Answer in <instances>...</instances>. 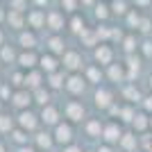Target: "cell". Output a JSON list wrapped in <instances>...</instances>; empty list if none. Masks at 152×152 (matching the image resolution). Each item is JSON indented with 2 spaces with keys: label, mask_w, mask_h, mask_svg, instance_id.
Returning <instances> with one entry per match:
<instances>
[{
  "label": "cell",
  "mask_w": 152,
  "mask_h": 152,
  "mask_svg": "<svg viewBox=\"0 0 152 152\" xmlns=\"http://www.w3.org/2000/svg\"><path fill=\"white\" fill-rule=\"evenodd\" d=\"M102 136H104V141H107V143H116V141H121V139H123V134H121V127L116 125V123H109V125L104 127Z\"/></svg>",
  "instance_id": "1"
},
{
  "label": "cell",
  "mask_w": 152,
  "mask_h": 152,
  "mask_svg": "<svg viewBox=\"0 0 152 152\" xmlns=\"http://www.w3.org/2000/svg\"><path fill=\"white\" fill-rule=\"evenodd\" d=\"M18 123H20V127H23V132H25V129H34V127H37V116L32 114V111H23V114L18 116Z\"/></svg>",
  "instance_id": "2"
},
{
  "label": "cell",
  "mask_w": 152,
  "mask_h": 152,
  "mask_svg": "<svg viewBox=\"0 0 152 152\" xmlns=\"http://www.w3.org/2000/svg\"><path fill=\"white\" fill-rule=\"evenodd\" d=\"M55 139H57L59 143H68V141L73 139V129H70V125H57Z\"/></svg>",
  "instance_id": "3"
},
{
  "label": "cell",
  "mask_w": 152,
  "mask_h": 152,
  "mask_svg": "<svg viewBox=\"0 0 152 152\" xmlns=\"http://www.w3.org/2000/svg\"><path fill=\"white\" fill-rule=\"evenodd\" d=\"M66 116H68L70 121H80L84 116V107L80 104V102H70L68 107H66Z\"/></svg>",
  "instance_id": "4"
},
{
  "label": "cell",
  "mask_w": 152,
  "mask_h": 152,
  "mask_svg": "<svg viewBox=\"0 0 152 152\" xmlns=\"http://www.w3.org/2000/svg\"><path fill=\"white\" fill-rule=\"evenodd\" d=\"M95 107H100V109L111 107V93L104 91V89H100L98 93H95Z\"/></svg>",
  "instance_id": "5"
},
{
  "label": "cell",
  "mask_w": 152,
  "mask_h": 152,
  "mask_svg": "<svg viewBox=\"0 0 152 152\" xmlns=\"http://www.w3.org/2000/svg\"><path fill=\"white\" fill-rule=\"evenodd\" d=\"M80 64H82V59H80L77 52H66V55H64V66H66V68L75 70V68H80Z\"/></svg>",
  "instance_id": "6"
},
{
  "label": "cell",
  "mask_w": 152,
  "mask_h": 152,
  "mask_svg": "<svg viewBox=\"0 0 152 152\" xmlns=\"http://www.w3.org/2000/svg\"><path fill=\"white\" fill-rule=\"evenodd\" d=\"M66 86H68L70 93H82V91H84V80H82V77H77V75H73V77H68Z\"/></svg>",
  "instance_id": "7"
},
{
  "label": "cell",
  "mask_w": 152,
  "mask_h": 152,
  "mask_svg": "<svg viewBox=\"0 0 152 152\" xmlns=\"http://www.w3.org/2000/svg\"><path fill=\"white\" fill-rule=\"evenodd\" d=\"M95 59L100 64H111V48H109V45H100V48L95 50Z\"/></svg>",
  "instance_id": "8"
},
{
  "label": "cell",
  "mask_w": 152,
  "mask_h": 152,
  "mask_svg": "<svg viewBox=\"0 0 152 152\" xmlns=\"http://www.w3.org/2000/svg\"><path fill=\"white\" fill-rule=\"evenodd\" d=\"M27 20L32 23V27H41V25H45V20H48V16H45L43 12H32L30 16H27Z\"/></svg>",
  "instance_id": "9"
},
{
  "label": "cell",
  "mask_w": 152,
  "mask_h": 152,
  "mask_svg": "<svg viewBox=\"0 0 152 152\" xmlns=\"http://www.w3.org/2000/svg\"><path fill=\"white\" fill-rule=\"evenodd\" d=\"M48 25H50V30H61L64 27V18L59 12H50L48 14Z\"/></svg>",
  "instance_id": "10"
},
{
  "label": "cell",
  "mask_w": 152,
  "mask_h": 152,
  "mask_svg": "<svg viewBox=\"0 0 152 152\" xmlns=\"http://www.w3.org/2000/svg\"><path fill=\"white\" fill-rule=\"evenodd\" d=\"M32 102V95L27 93V91H18V93L14 95V104H16V107H27V104H30Z\"/></svg>",
  "instance_id": "11"
},
{
  "label": "cell",
  "mask_w": 152,
  "mask_h": 152,
  "mask_svg": "<svg viewBox=\"0 0 152 152\" xmlns=\"http://www.w3.org/2000/svg\"><path fill=\"white\" fill-rule=\"evenodd\" d=\"M41 118L45 121V125H55V123H57V118H59V111H57L55 107H45Z\"/></svg>",
  "instance_id": "12"
},
{
  "label": "cell",
  "mask_w": 152,
  "mask_h": 152,
  "mask_svg": "<svg viewBox=\"0 0 152 152\" xmlns=\"http://www.w3.org/2000/svg\"><path fill=\"white\" fill-rule=\"evenodd\" d=\"M37 61H39V59H37V55H34V52H23V55L18 57V64L23 66V68H32Z\"/></svg>",
  "instance_id": "13"
},
{
  "label": "cell",
  "mask_w": 152,
  "mask_h": 152,
  "mask_svg": "<svg viewBox=\"0 0 152 152\" xmlns=\"http://www.w3.org/2000/svg\"><path fill=\"white\" fill-rule=\"evenodd\" d=\"M148 125H150V118H148L145 114H136V118H134V129H136V132H145Z\"/></svg>",
  "instance_id": "14"
},
{
  "label": "cell",
  "mask_w": 152,
  "mask_h": 152,
  "mask_svg": "<svg viewBox=\"0 0 152 152\" xmlns=\"http://www.w3.org/2000/svg\"><path fill=\"white\" fill-rule=\"evenodd\" d=\"M20 45H23V48H34V45H37V37H34L32 32H23V34H20Z\"/></svg>",
  "instance_id": "15"
},
{
  "label": "cell",
  "mask_w": 152,
  "mask_h": 152,
  "mask_svg": "<svg viewBox=\"0 0 152 152\" xmlns=\"http://www.w3.org/2000/svg\"><path fill=\"white\" fill-rule=\"evenodd\" d=\"M121 145L125 148V150H134V148H136V134H123Z\"/></svg>",
  "instance_id": "16"
},
{
  "label": "cell",
  "mask_w": 152,
  "mask_h": 152,
  "mask_svg": "<svg viewBox=\"0 0 152 152\" xmlns=\"http://www.w3.org/2000/svg\"><path fill=\"white\" fill-rule=\"evenodd\" d=\"M25 84H27V86H32L34 91L41 89V75H39V73H30V75L25 77Z\"/></svg>",
  "instance_id": "17"
},
{
  "label": "cell",
  "mask_w": 152,
  "mask_h": 152,
  "mask_svg": "<svg viewBox=\"0 0 152 152\" xmlns=\"http://www.w3.org/2000/svg\"><path fill=\"white\" fill-rule=\"evenodd\" d=\"M39 61H41V66H43V68L48 70L50 75H52V73H55V70H57V61H55V59H52V57H41V59H39Z\"/></svg>",
  "instance_id": "18"
},
{
  "label": "cell",
  "mask_w": 152,
  "mask_h": 152,
  "mask_svg": "<svg viewBox=\"0 0 152 152\" xmlns=\"http://www.w3.org/2000/svg\"><path fill=\"white\" fill-rule=\"evenodd\" d=\"M86 132H89L91 136H100V134L104 132V129H102V125H100L98 121H91L89 125H86Z\"/></svg>",
  "instance_id": "19"
},
{
  "label": "cell",
  "mask_w": 152,
  "mask_h": 152,
  "mask_svg": "<svg viewBox=\"0 0 152 152\" xmlns=\"http://www.w3.org/2000/svg\"><path fill=\"white\" fill-rule=\"evenodd\" d=\"M7 20H9V25H14V27H23V16H20L18 12H9Z\"/></svg>",
  "instance_id": "20"
},
{
  "label": "cell",
  "mask_w": 152,
  "mask_h": 152,
  "mask_svg": "<svg viewBox=\"0 0 152 152\" xmlns=\"http://www.w3.org/2000/svg\"><path fill=\"white\" fill-rule=\"evenodd\" d=\"M50 100V95H48V91H43V89H37L34 91V102H39V104H43L45 107V102Z\"/></svg>",
  "instance_id": "21"
},
{
  "label": "cell",
  "mask_w": 152,
  "mask_h": 152,
  "mask_svg": "<svg viewBox=\"0 0 152 152\" xmlns=\"http://www.w3.org/2000/svg\"><path fill=\"white\" fill-rule=\"evenodd\" d=\"M48 45H50L52 52H64V41L59 37H52L50 41H48Z\"/></svg>",
  "instance_id": "22"
},
{
  "label": "cell",
  "mask_w": 152,
  "mask_h": 152,
  "mask_svg": "<svg viewBox=\"0 0 152 152\" xmlns=\"http://www.w3.org/2000/svg\"><path fill=\"white\" fill-rule=\"evenodd\" d=\"M37 143H39V148H45V150H48V148L52 145V139H50V134H39L37 136Z\"/></svg>",
  "instance_id": "23"
},
{
  "label": "cell",
  "mask_w": 152,
  "mask_h": 152,
  "mask_svg": "<svg viewBox=\"0 0 152 152\" xmlns=\"http://www.w3.org/2000/svg\"><path fill=\"white\" fill-rule=\"evenodd\" d=\"M109 77H111V80H123V77H125V73H123L121 66L111 64V68H109Z\"/></svg>",
  "instance_id": "24"
},
{
  "label": "cell",
  "mask_w": 152,
  "mask_h": 152,
  "mask_svg": "<svg viewBox=\"0 0 152 152\" xmlns=\"http://www.w3.org/2000/svg\"><path fill=\"white\" fill-rule=\"evenodd\" d=\"M48 82H50L52 89H59V86H61V82H64V75H61V73H52V75L48 77Z\"/></svg>",
  "instance_id": "25"
},
{
  "label": "cell",
  "mask_w": 152,
  "mask_h": 152,
  "mask_svg": "<svg viewBox=\"0 0 152 152\" xmlns=\"http://www.w3.org/2000/svg\"><path fill=\"white\" fill-rule=\"evenodd\" d=\"M70 30H73V32H80V34L84 32V23H82V18H80V16H75V18L70 20Z\"/></svg>",
  "instance_id": "26"
},
{
  "label": "cell",
  "mask_w": 152,
  "mask_h": 152,
  "mask_svg": "<svg viewBox=\"0 0 152 152\" xmlns=\"http://www.w3.org/2000/svg\"><path fill=\"white\" fill-rule=\"evenodd\" d=\"M12 129V118L9 116H0V132H9Z\"/></svg>",
  "instance_id": "27"
},
{
  "label": "cell",
  "mask_w": 152,
  "mask_h": 152,
  "mask_svg": "<svg viewBox=\"0 0 152 152\" xmlns=\"http://www.w3.org/2000/svg\"><path fill=\"white\" fill-rule=\"evenodd\" d=\"M95 39H98V37H95V32H86V30L82 32V41H84L86 45H93V43H95Z\"/></svg>",
  "instance_id": "28"
},
{
  "label": "cell",
  "mask_w": 152,
  "mask_h": 152,
  "mask_svg": "<svg viewBox=\"0 0 152 152\" xmlns=\"http://www.w3.org/2000/svg\"><path fill=\"white\" fill-rule=\"evenodd\" d=\"M127 23H129L132 27H139V25H141V18H139V14H136V12H129V14H127Z\"/></svg>",
  "instance_id": "29"
},
{
  "label": "cell",
  "mask_w": 152,
  "mask_h": 152,
  "mask_svg": "<svg viewBox=\"0 0 152 152\" xmlns=\"http://www.w3.org/2000/svg\"><path fill=\"white\" fill-rule=\"evenodd\" d=\"M86 77H89V82H100V70L93 66V68L86 70Z\"/></svg>",
  "instance_id": "30"
},
{
  "label": "cell",
  "mask_w": 152,
  "mask_h": 152,
  "mask_svg": "<svg viewBox=\"0 0 152 152\" xmlns=\"http://www.w3.org/2000/svg\"><path fill=\"white\" fill-rule=\"evenodd\" d=\"M121 116L125 118V121H132V123H134V118H136V114H134V109H132V107L121 109Z\"/></svg>",
  "instance_id": "31"
},
{
  "label": "cell",
  "mask_w": 152,
  "mask_h": 152,
  "mask_svg": "<svg viewBox=\"0 0 152 152\" xmlns=\"http://www.w3.org/2000/svg\"><path fill=\"white\" fill-rule=\"evenodd\" d=\"M123 95H125V98H129V100H139V91L134 89V86H127V89L123 91Z\"/></svg>",
  "instance_id": "32"
},
{
  "label": "cell",
  "mask_w": 152,
  "mask_h": 152,
  "mask_svg": "<svg viewBox=\"0 0 152 152\" xmlns=\"http://www.w3.org/2000/svg\"><path fill=\"white\" fill-rule=\"evenodd\" d=\"M141 143H143L145 152H152V134H145V136H141Z\"/></svg>",
  "instance_id": "33"
},
{
  "label": "cell",
  "mask_w": 152,
  "mask_h": 152,
  "mask_svg": "<svg viewBox=\"0 0 152 152\" xmlns=\"http://www.w3.org/2000/svg\"><path fill=\"white\" fill-rule=\"evenodd\" d=\"M12 136H14V141H16V143H25V141H27V136H25V132H23V129H16Z\"/></svg>",
  "instance_id": "34"
},
{
  "label": "cell",
  "mask_w": 152,
  "mask_h": 152,
  "mask_svg": "<svg viewBox=\"0 0 152 152\" xmlns=\"http://www.w3.org/2000/svg\"><path fill=\"white\" fill-rule=\"evenodd\" d=\"M2 59H5V61H14V59H16L12 48H2Z\"/></svg>",
  "instance_id": "35"
},
{
  "label": "cell",
  "mask_w": 152,
  "mask_h": 152,
  "mask_svg": "<svg viewBox=\"0 0 152 152\" xmlns=\"http://www.w3.org/2000/svg\"><path fill=\"white\" fill-rule=\"evenodd\" d=\"M107 5H98L95 7V16H98V18H107Z\"/></svg>",
  "instance_id": "36"
},
{
  "label": "cell",
  "mask_w": 152,
  "mask_h": 152,
  "mask_svg": "<svg viewBox=\"0 0 152 152\" xmlns=\"http://www.w3.org/2000/svg\"><path fill=\"white\" fill-rule=\"evenodd\" d=\"M111 7H114L116 14H125V12H127V5H125V2H114Z\"/></svg>",
  "instance_id": "37"
},
{
  "label": "cell",
  "mask_w": 152,
  "mask_h": 152,
  "mask_svg": "<svg viewBox=\"0 0 152 152\" xmlns=\"http://www.w3.org/2000/svg\"><path fill=\"white\" fill-rule=\"evenodd\" d=\"M109 34H111V32H109L107 27H98V30H95V37H98V39H107Z\"/></svg>",
  "instance_id": "38"
},
{
  "label": "cell",
  "mask_w": 152,
  "mask_h": 152,
  "mask_svg": "<svg viewBox=\"0 0 152 152\" xmlns=\"http://www.w3.org/2000/svg\"><path fill=\"white\" fill-rule=\"evenodd\" d=\"M12 80H14V84H16V86H23V84H25V77L20 75V73H16V75H14Z\"/></svg>",
  "instance_id": "39"
},
{
  "label": "cell",
  "mask_w": 152,
  "mask_h": 152,
  "mask_svg": "<svg viewBox=\"0 0 152 152\" xmlns=\"http://www.w3.org/2000/svg\"><path fill=\"white\" fill-rule=\"evenodd\" d=\"M125 50H127V52H132V50H134V39H132V37H127V39H125Z\"/></svg>",
  "instance_id": "40"
},
{
  "label": "cell",
  "mask_w": 152,
  "mask_h": 152,
  "mask_svg": "<svg viewBox=\"0 0 152 152\" xmlns=\"http://www.w3.org/2000/svg\"><path fill=\"white\" fill-rule=\"evenodd\" d=\"M143 52H145L148 57H152V41H145V43H143Z\"/></svg>",
  "instance_id": "41"
},
{
  "label": "cell",
  "mask_w": 152,
  "mask_h": 152,
  "mask_svg": "<svg viewBox=\"0 0 152 152\" xmlns=\"http://www.w3.org/2000/svg\"><path fill=\"white\" fill-rule=\"evenodd\" d=\"M139 30L141 32H150V20L143 18V20H141V25H139Z\"/></svg>",
  "instance_id": "42"
},
{
  "label": "cell",
  "mask_w": 152,
  "mask_h": 152,
  "mask_svg": "<svg viewBox=\"0 0 152 152\" xmlns=\"http://www.w3.org/2000/svg\"><path fill=\"white\" fill-rule=\"evenodd\" d=\"M143 107H145L148 111H152V95H148V98H143Z\"/></svg>",
  "instance_id": "43"
},
{
  "label": "cell",
  "mask_w": 152,
  "mask_h": 152,
  "mask_svg": "<svg viewBox=\"0 0 152 152\" xmlns=\"http://www.w3.org/2000/svg\"><path fill=\"white\" fill-rule=\"evenodd\" d=\"M12 7H16V9H14V12H23V7H25V2H20V0H16V2H12Z\"/></svg>",
  "instance_id": "44"
},
{
  "label": "cell",
  "mask_w": 152,
  "mask_h": 152,
  "mask_svg": "<svg viewBox=\"0 0 152 152\" xmlns=\"http://www.w3.org/2000/svg\"><path fill=\"white\" fill-rule=\"evenodd\" d=\"M64 7H66L68 12H73V9L77 7V2H73V0H66V2H64Z\"/></svg>",
  "instance_id": "45"
},
{
  "label": "cell",
  "mask_w": 152,
  "mask_h": 152,
  "mask_svg": "<svg viewBox=\"0 0 152 152\" xmlns=\"http://www.w3.org/2000/svg\"><path fill=\"white\" fill-rule=\"evenodd\" d=\"M0 95H2V98H7V95H9V89H7V86H0Z\"/></svg>",
  "instance_id": "46"
},
{
  "label": "cell",
  "mask_w": 152,
  "mask_h": 152,
  "mask_svg": "<svg viewBox=\"0 0 152 152\" xmlns=\"http://www.w3.org/2000/svg\"><path fill=\"white\" fill-rule=\"evenodd\" d=\"M64 152H82V150H80V148H75V145H70V148H66Z\"/></svg>",
  "instance_id": "47"
},
{
  "label": "cell",
  "mask_w": 152,
  "mask_h": 152,
  "mask_svg": "<svg viewBox=\"0 0 152 152\" xmlns=\"http://www.w3.org/2000/svg\"><path fill=\"white\" fill-rule=\"evenodd\" d=\"M111 37H114V39H118V41H121V39H123V34H121V32H116V30H114V32H111Z\"/></svg>",
  "instance_id": "48"
},
{
  "label": "cell",
  "mask_w": 152,
  "mask_h": 152,
  "mask_svg": "<svg viewBox=\"0 0 152 152\" xmlns=\"http://www.w3.org/2000/svg\"><path fill=\"white\" fill-rule=\"evenodd\" d=\"M18 152H34V150H32V148H20Z\"/></svg>",
  "instance_id": "49"
},
{
  "label": "cell",
  "mask_w": 152,
  "mask_h": 152,
  "mask_svg": "<svg viewBox=\"0 0 152 152\" xmlns=\"http://www.w3.org/2000/svg\"><path fill=\"white\" fill-rule=\"evenodd\" d=\"M100 152H111V148H100Z\"/></svg>",
  "instance_id": "50"
},
{
  "label": "cell",
  "mask_w": 152,
  "mask_h": 152,
  "mask_svg": "<svg viewBox=\"0 0 152 152\" xmlns=\"http://www.w3.org/2000/svg\"><path fill=\"white\" fill-rule=\"evenodd\" d=\"M2 16H5V12H2V9H0V20H2Z\"/></svg>",
  "instance_id": "51"
},
{
  "label": "cell",
  "mask_w": 152,
  "mask_h": 152,
  "mask_svg": "<svg viewBox=\"0 0 152 152\" xmlns=\"http://www.w3.org/2000/svg\"><path fill=\"white\" fill-rule=\"evenodd\" d=\"M0 152H5V148H2V143H0Z\"/></svg>",
  "instance_id": "52"
},
{
  "label": "cell",
  "mask_w": 152,
  "mask_h": 152,
  "mask_svg": "<svg viewBox=\"0 0 152 152\" xmlns=\"http://www.w3.org/2000/svg\"><path fill=\"white\" fill-rule=\"evenodd\" d=\"M0 43H2V32H0Z\"/></svg>",
  "instance_id": "53"
},
{
  "label": "cell",
  "mask_w": 152,
  "mask_h": 152,
  "mask_svg": "<svg viewBox=\"0 0 152 152\" xmlns=\"http://www.w3.org/2000/svg\"><path fill=\"white\" fill-rule=\"evenodd\" d=\"M150 86H152V77H150Z\"/></svg>",
  "instance_id": "54"
},
{
  "label": "cell",
  "mask_w": 152,
  "mask_h": 152,
  "mask_svg": "<svg viewBox=\"0 0 152 152\" xmlns=\"http://www.w3.org/2000/svg\"><path fill=\"white\" fill-rule=\"evenodd\" d=\"M150 125H152V118H150Z\"/></svg>",
  "instance_id": "55"
}]
</instances>
